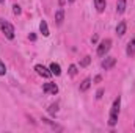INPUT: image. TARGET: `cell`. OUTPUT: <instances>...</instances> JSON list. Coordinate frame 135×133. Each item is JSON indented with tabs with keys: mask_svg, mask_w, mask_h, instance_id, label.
<instances>
[{
	"mask_svg": "<svg viewBox=\"0 0 135 133\" xmlns=\"http://www.w3.org/2000/svg\"><path fill=\"white\" fill-rule=\"evenodd\" d=\"M119 108H121V99H118L113 102L112 105V110H110V116H108V125L115 127L116 122H118V116H119Z\"/></svg>",
	"mask_w": 135,
	"mask_h": 133,
	"instance_id": "obj_1",
	"label": "cell"
},
{
	"mask_svg": "<svg viewBox=\"0 0 135 133\" xmlns=\"http://www.w3.org/2000/svg\"><path fill=\"white\" fill-rule=\"evenodd\" d=\"M68 72H69V75H71V77L77 75V66H75V64H71V66H69V70H68Z\"/></svg>",
	"mask_w": 135,
	"mask_h": 133,
	"instance_id": "obj_16",
	"label": "cell"
},
{
	"mask_svg": "<svg viewBox=\"0 0 135 133\" xmlns=\"http://www.w3.org/2000/svg\"><path fill=\"white\" fill-rule=\"evenodd\" d=\"M91 42H93V44H96V42H98V34H94V36L91 38Z\"/></svg>",
	"mask_w": 135,
	"mask_h": 133,
	"instance_id": "obj_22",
	"label": "cell"
},
{
	"mask_svg": "<svg viewBox=\"0 0 135 133\" xmlns=\"http://www.w3.org/2000/svg\"><path fill=\"white\" fill-rule=\"evenodd\" d=\"M101 80H102V77H101V75H96V77H94V83H99Z\"/></svg>",
	"mask_w": 135,
	"mask_h": 133,
	"instance_id": "obj_21",
	"label": "cell"
},
{
	"mask_svg": "<svg viewBox=\"0 0 135 133\" xmlns=\"http://www.w3.org/2000/svg\"><path fill=\"white\" fill-rule=\"evenodd\" d=\"M50 72H52V75H60L61 74V67L58 63H52L50 64Z\"/></svg>",
	"mask_w": 135,
	"mask_h": 133,
	"instance_id": "obj_14",
	"label": "cell"
},
{
	"mask_svg": "<svg viewBox=\"0 0 135 133\" xmlns=\"http://www.w3.org/2000/svg\"><path fill=\"white\" fill-rule=\"evenodd\" d=\"M68 2H69V3H74V2H75V0H68Z\"/></svg>",
	"mask_w": 135,
	"mask_h": 133,
	"instance_id": "obj_23",
	"label": "cell"
},
{
	"mask_svg": "<svg viewBox=\"0 0 135 133\" xmlns=\"http://www.w3.org/2000/svg\"><path fill=\"white\" fill-rule=\"evenodd\" d=\"M3 2H5V0H0V3H3Z\"/></svg>",
	"mask_w": 135,
	"mask_h": 133,
	"instance_id": "obj_24",
	"label": "cell"
},
{
	"mask_svg": "<svg viewBox=\"0 0 135 133\" xmlns=\"http://www.w3.org/2000/svg\"><path fill=\"white\" fill-rule=\"evenodd\" d=\"M0 28H2V32L5 33V36H6L8 39H14V27H13L9 22L0 19Z\"/></svg>",
	"mask_w": 135,
	"mask_h": 133,
	"instance_id": "obj_2",
	"label": "cell"
},
{
	"mask_svg": "<svg viewBox=\"0 0 135 133\" xmlns=\"http://www.w3.org/2000/svg\"><path fill=\"white\" fill-rule=\"evenodd\" d=\"M126 30H127V24H126L124 21H121V22L116 25V34H118V36H124Z\"/></svg>",
	"mask_w": 135,
	"mask_h": 133,
	"instance_id": "obj_7",
	"label": "cell"
},
{
	"mask_svg": "<svg viewBox=\"0 0 135 133\" xmlns=\"http://www.w3.org/2000/svg\"><path fill=\"white\" fill-rule=\"evenodd\" d=\"M6 74V67H5V63L0 60V75H5Z\"/></svg>",
	"mask_w": 135,
	"mask_h": 133,
	"instance_id": "obj_19",
	"label": "cell"
},
{
	"mask_svg": "<svg viewBox=\"0 0 135 133\" xmlns=\"http://www.w3.org/2000/svg\"><path fill=\"white\" fill-rule=\"evenodd\" d=\"M124 11H126V0H118L116 2V13L123 14Z\"/></svg>",
	"mask_w": 135,
	"mask_h": 133,
	"instance_id": "obj_12",
	"label": "cell"
},
{
	"mask_svg": "<svg viewBox=\"0 0 135 133\" xmlns=\"http://www.w3.org/2000/svg\"><path fill=\"white\" fill-rule=\"evenodd\" d=\"M35 70L38 72V75H41V77H44V78H50V77H52L50 69H47V67L42 66V64H36V66H35Z\"/></svg>",
	"mask_w": 135,
	"mask_h": 133,
	"instance_id": "obj_4",
	"label": "cell"
},
{
	"mask_svg": "<svg viewBox=\"0 0 135 133\" xmlns=\"http://www.w3.org/2000/svg\"><path fill=\"white\" fill-rule=\"evenodd\" d=\"M90 86H91V78L86 77V78L82 81V85H80V91H82V93H86V91L90 89Z\"/></svg>",
	"mask_w": 135,
	"mask_h": 133,
	"instance_id": "obj_10",
	"label": "cell"
},
{
	"mask_svg": "<svg viewBox=\"0 0 135 133\" xmlns=\"http://www.w3.org/2000/svg\"><path fill=\"white\" fill-rule=\"evenodd\" d=\"M39 32L42 33V36H49V27H47V22L46 21H41V24H39Z\"/></svg>",
	"mask_w": 135,
	"mask_h": 133,
	"instance_id": "obj_13",
	"label": "cell"
},
{
	"mask_svg": "<svg viewBox=\"0 0 135 133\" xmlns=\"http://www.w3.org/2000/svg\"><path fill=\"white\" fill-rule=\"evenodd\" d=\"M116 64V58H113V57H107L104 61L101 63L102 69H105V70H108V69H112V67Z\"/></svg>",
	"mask_w": 135,
	"mask_h": 133,
	"instance_id": "obj_6",
	"label": "cell"
},
{
	"mask_svg": "<svg viewBox=\"0 0 135 133\" xmlns=\"http://www.w3.org/2000/svg\"><path fill=\"white\" fill-rule=\"evenodd\" d=\"M94 6H96L98 13H104V9L107 6V2L105 0H94Z\"/></svg>",
	"mask_w": 135,
	"mask_h": 133,
	"instance_id": "obj_11",
	"label": "cell"
},
{
	"mask_svg": "<svg viewBox=\"0 0 135 133\" xmlns=\"http://www.w3.org/2000/svg\"><path fill=\"white\" fill-rule=\"evenodd\" d=\"M126 53H127V57H134L135 55V38L132 41H129L127 49H126Z\"/></svg>",
	"mask_w": 135,
	"mask_h": 133,
	"instance_id": "obj_9",
	"label": "cell"
},
{
	"mask_svg": "<svg viewBox=\"0 0 135 133\" xmlns=\"http://www.w3.org/2000/svg\"><path fill=\"white\" fill-rule=\"evenodd\" d=\"M63 21H65V9L60 8V9L55 13V22H57V25H61Z\"/></svg>",
	"mask_w": 135,
	"mask_h": 133,
	"instance_id": "obj_8",
	"label": "cell"
},
{
	"mask_svg": "<svg viewBox=\"0 0 135 133\" xmlns=\"http://www.w3.org/2000/svg\"><path fill=\"white\" fill-rule=\"evenodd\" d=\"M110 47H112V39H104L99 42V45H98V55L99 57H105V53L110 50Z\"/></svg>",
	"mask_w": 135,
	"mask_h": 133,
	"instance_id": "obj_3",
	"label": "cell"
},
{
	"mask_svg": "<svg viewBox=\"0 0 135 133\" xmlns=\"http://www.w3.org/2000/svg\"><path fill=\"white\" fill-rule=\"evenodd\" d=\"M13 13H14L16 16H19V14L22 13V9H21V6H19V5H13Z\"/></svg>",
	"mask_w": 135,
	"mask_h": 133,
	"instance_id": "obj_18",
	"label": "cell"
},
{
	"mask_svg": "<svg viewBox=\"0 0 135 133\" xmlns=\"http://www.w3.org/2000/svg\"><path fill=\"white\" fill-rule=\"evenodd\" d=\"M57 111H58V103H52V105L49 106V113H50V114H55Z\"/></svg>",
	"mask_w": 135,
	"mask_h": 133,
	"instance_id": "obj_17",
	"label": "cell"
},
{
	"mask_svg": "<svg viewBox=\"0 0 135 133\" xmlns=\"http://www.w3.org/2000/svg\"><path fill=\"white\" fill-rule=\"evenodd\" d=\"M90 63H91V57H88V55H86V57H83V60L80 61V67H86Z\"/></svg>",
	"mask_w": 135,
	"mask_h": 133,
	"instance_id": "obj_15",
	"label": "cell"
},
{
	"mask_svg": "<svg viewBox=\"0 0 135 133\" xmlns=\"http://www.w3.org/2000/svg\"><path fill=\"white\" fill-rule=\"evenodd\" d=\"M42 91H44L46 94H54V96H55V94L58 93V86H57L55 83H50V81H49V83H44Z\"/></svg>",
	"mask_w": 135,
	"mask_h": 133,
	"instance_id": "obj_5",
	"label": "cell"
},
{
	"mask_svg": "<svg viewBox=\"0 0 135 133\" xmlns=\"http://www.w3.org/2000/svg\"><path fill=\"white\" fill-rule=\"evenodd\" d=\"M102 94H104V89H98V93H96V99H101Z\"/></svg>",
	"mask_w": 135,
	"mask_h": 133,
	"instance_id": "obj_20",
	"label": "cell"
}]
</instances>
